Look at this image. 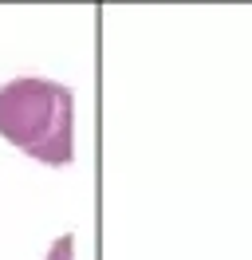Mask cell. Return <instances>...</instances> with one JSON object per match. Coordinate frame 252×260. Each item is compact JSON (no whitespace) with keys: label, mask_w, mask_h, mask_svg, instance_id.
Listing matches in <instances>:
<instances>
[{"label":"cell","mask_w":252,"mask_h":260,"mask_svg":"<svg viewBox=\"0 0 252 260\" xmlns=\"http://www.w3.org/2000/svg\"><path fill=\"white\" fill-rule=\"evenodd\" d=\"M0 134L44 166L75 158V95L71 87L24 75L0 87Z\"/></svg>","instance_id":"6da1fadb"},{"label":"cell","mask_w":252,"mask_h":260,"mask_svg":"<svg viewBox=\"0 0 252 260\" xmlns=\"http://www.w3.org/2000/svg\"><path fill=\"white\" fill-rule=\"evenodd\" d=\"M47 260H75V237H71V233H67V237H59V241L51 244Z\"/></svg>","instance_id":"7a4b0ae2"}]
</instances>
